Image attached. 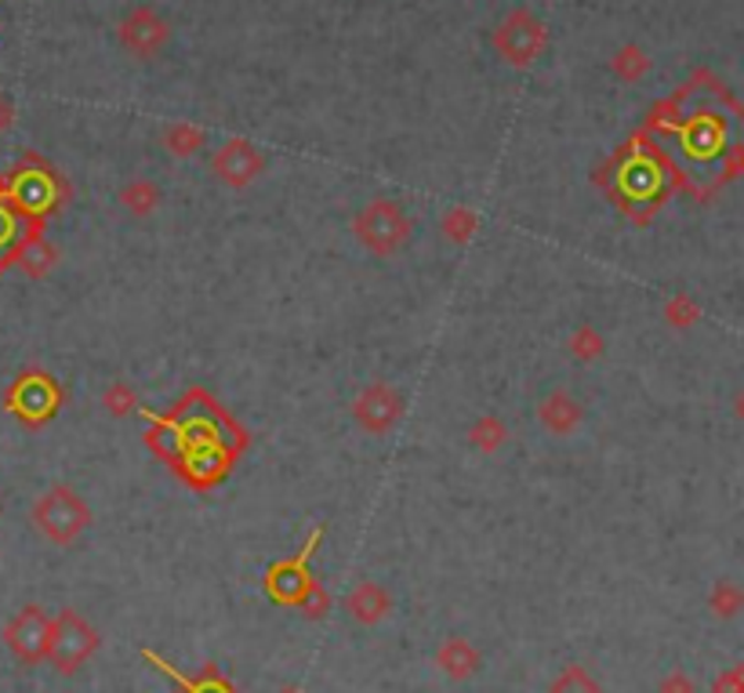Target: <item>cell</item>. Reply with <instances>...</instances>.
Segmentation results:
<instances>
[{
    "mask_svg": "<svg viewBox=\"0 0 744 693\" xmlns=\"http://www.w3.org/2000/svg\"><path fill=\"white\" fill-rule=\"evenodd\" d=\"M153 429L145 432L149 451L175 468L193 490H211L229 476L233 462L244 451V429L211 400L204 389H193L168 414H149Z\"/></svg>",
    "mask_w": 744,
    "mask_h": 693,
    "instance_id": "6da1fadb",
    "label": "cell"
},
{
    "mask_svg": "<svg viewBox=\"0 0 744 693\" xmlns=\"http://www.w3.org/2000/svg\"><path fill=\"white\" fill-rule=\"evenodd\" d=\"M33 527L52 544H73L91 527V509L69 483H55L33 501Z\"/></svg>",
    "mask_w": 744,
    "mask_h": 693,
    "instance_id": "7a4b0ae2",
    "label": "cell"
},
{
    "mask_svg": "<svg viewBox=\"0 0 744 693\" xmlns=\"http://www.w3.org/2000/svg\"><path fill=\"white\" fill-rule=\"evenodd\" d=\"M411 229H414L411 215H407L396 201H386V196H381V201L364 204L356 212V218H353L356 240L364 243L370 255H378V258H389L396 251H403L407 240H411Z\"/></svg>",
    "mask_w": 744,
    "mask_h": 693,
    "instance_id": "3957f363",
    "label": "cell"
},
{
    "mask_svg": "<svg viewBox=\"0 0 744 693\" xmlns=\"http://www.w3.org/2000/svg\"><path fill=\"white\" fill-rule=\"evenodd\" d=\"M62 403H66V392H62V386L47 370H22V375L11 381V389L4 392V411L30 429H41L44 422H52Z\"/></svg>",
    "mask_w": 744,
    "mask_h": 693,
    "instance_id": "277c9868",
    "label": "cell"
},
{
    "mask_svg": "<svg viewBox=\"0 0 744 693\" xmlns=\"http://www.w3.org/2000/svg\"><path fill=\"white\" fill-rule=\"evenodd\" d=\"M494 52H498L508 66L527 69L544 55L549 47V26L535 15L530 8H513L508 15L494 26Z\"/></svg>",
    "mask_w": 744,
    "mask_h": 693,
    "instance_id": "5b68a950",
    "label": "cell"
},
{
    "mask_svg": "<svg viewBox=\"0 0 744 693\" xmlns=\"http://www.w3.org/2000/svg\"><path fill=\"white\" fill-rule=\"evenodd\" d=\"M98 650V632L84 621L77 610H58L52 621V642H47V661L58 675H73L77 668Z\"/></svg>",
    "mask_w": 744,
    "mask_h": 693,
    "instance_id": "8992f818",
    "label": "cell"
},
{
    "mask_svg": "<svg viewBox=\"0 0 744 693\" xmlns=\"http://www.w3.org/2000/svg\"><path fill=\"white\" fill-rule=\"evenodd\" d=\"M320 541H324V527H316L313 534L305 538L302 552L291 555V560H277L266 571V596L277 603V606H298L305 599L309 585H313V574H309V560H313V552L320 549Z\"/></svg>",
    "mask_w": 744,
    "mask_h": 693,
    "instance_id": "52a82bcc",
    "label": "cell"
},
{
    "mask_svg": "<svg viewBox=\"0 0 744 693\" xmlns=\"http://www.w3.org/2000/svg\"><path fill=\"white\" fill-rule=\"evenodd\" d=\"M403 392L389 386V381H370L367 389H359L353 400V422L367 432V436H389V432L403 422Z\"/></svg>",
    "mask_w": 744,
    "mask_h": 693,
    "instance_id": "ba28073f",
    "label": "cell"
},
{
    "mask_svg": "<svg viewBox=\"0 0 744 693\" xmlns=\"http://www.w3.org/2000/svg\"><path fill=\"white\" fill-rule=\"evenodd\" d=\"M4 642L22 664H41L47 661V642H52V617L44 614V606H22V610L4 625Z\"/></svg>",
    "mask_w": 744,
    "mask_h": 693,
    "instance_id": "9c48e42d",
    "label": "cell"
},
{
    "mask_svg": "<svg viewBox=\"0 0 744 693\" xmlns=\"http://www.w3.org/2000/svg\"><path fill=\"white\" fill-rule=\"evenodd\" d=\"M117 36H120L123 52L149 62V58H157V55L168 47V41H171V26H168V19H160V15H157V8L142 4V8H131L128 15L120 19Z\"/></svg>",
    "mask_w": 744,
    "mask_h": 693,
    "instance_id": "30bf717a",
    "label": "cell"
},
{
    "mask_svg": "<svg viewBox=\"0 0 744 693\" xmlns=\"http://www.w3.org/2000/svg\"><path fill=\"white\" fill-rule=\"evenodd\" d=\"M262 171H266V156L247 139H226L215 150V156H211V175L222 185H229V190H247V185L262 178Z\"/></svg>",
    "mask_w": 744,
    "mask_h": 693,
    "instance_id": "8fae6325",
    "label": "cell"
},
{
    "mask_svg": "<svg viewBox=\"0 0 744 693\" xmlns=\"http://www.w3.org/2000/svg\"><path fill=\"white\" fill-rule=\"evenodd\" d=\"M538 422L549 429L552 436H570V432H578L581 422H585V407L567 389H556L538 403Z\"/></svg>",
    "mask_w": 744,
    "mask_h": 693,
    "instance_id": "7c38bea8",
    "label": "cell"
},
{
    "mask_svg": "<svg viewBox=\"0 0 744 693\" xmlns=\"http://www.w3.org/2000/svg\"><path fill=\"white\" fill-rule=\"evenodd\" d=\"M15 266L26 272L30 280H44L47 272L58 266V247L52 240H44V226H33L26 232V240L19 243Z\"/></svg>",
    "mask_w": 744,
    "mask_h": 693,
    "instance_id": "4fadbf2b",
    "label": "cell"
},
{
    "mask_svg": "<svg viewBox=\"0 0 744 693\" xmlns=\"http://www.w3.org/2000/svg\"><path fill=\"white\" fill-rule=\"evenodd\" d=\"M345 610H349L359 625H381L392 610V596L378 581H364V585H356L353 596L345 599Z\"/></svg>",
    "mask_w": 744,
    "mask_h": 693,
    "instance_id": "5bb4252c",
    "label": "cell"
},
{
    "mask_svg": "<svg viewBox=\"0 0 744 693\" xmlns=\"http://www.w3.org/2000/svg\"><path fill=\"white\" fill-rule=\"evenodd\" d=\"M436 664H440V672L446 679H457V683H465V679H473L479 672V650L468 639L451 636L436 650Z\"/></svg>",
    "mask_w": 744,
    "mask_h": 693,
    "instance_id": "9a60e30c",
    "label": "cell"
},
{
    "mask_svg": "<svg viewBox=\"0 0 744 693\" xmlns=\"http://www.w3.org/2000/svg\"><path fill=\"white\" fill-rule=\"evenodd\" d=\"M142 658H145L149 664H157L168 679H175L182 693H237V690H233L229 679H222L211 664L204 668V675H201V679H185V675H179V668H175V664H168L164 658H157L153 650H142Z\"/></svg>",
    "mask_w": 744,
    "mask_h": 693,
    "instance_id": "2e32d148",
    "label": "cell"
},
{
    "mask_svg": "<svg viewBox=\"0 0 744 693\" xmlns=\"http://www.w3.org/2000/svg\"><path fill=\"white\" fill-rule=\"evenodd\" d=\"M160 142H164V150L171 156L185 160V156H193L204 145V128H196V123H190V120H175V123H168V128H164Z\"/></svg>",
    "mask_w": 744,
    "mask_h": 693,
    "instance_id": "e0dca14e",
    "label": "cell"
},
{
    "mask_svg": "<svg viewBox=\"0 0 744 693\" xmlns=\"http://www.w3.org/2000/svg\"><path fill=\"white\" fill-rule=\"evenodd\" d=\"M468 443H473L479 454H498L508 443V429L498 414H483L468 425Z\"/></svg>",
    "mask_w": 744,
    "mask_h": 693,
    "instance_id": "ac0fdd59",
    "label": "cell"
},
{
    "mask_svg": "<svg viewBox=\"0 0 744 693\" xmlns=\"http://www.w3.org/2000/svg\"><path fill=\"white\" fill-rule=\"evenodd\" d=\"M120 204H123V212L134 215V218L153 215L157 207H160V190H157V182H149V178H134V182H128V185H123V190H120Z\"/></svg>",
    "mask_w": 744,
    "mask_h": 693,
    "instance_id": "d6986e66",
    "label": "cell"
},
{
    "mask_svg": "<svg viewBox=\"0 0 744 693\" xmlns=\"http://www.w3.org/2000/svg\"><path fill=\"white\" fill-rule=\"evenodd\" d=\"M476 229H479V218H476L473 207H465V204H454L451 212L440 218V232H443L446 243L465 247L468 240L476 237Z\"/></svg>",
    "mask_w": 744,
    "mask_h": 693,
    "instance_id": "ffe728a7",
    "label": "cell"
},
{
    "mask_svg": "<svg viewBox=\"0 0 744 693\" xmlns=\"http://www.w3.org/2000/svg\"><path fill=\"white\" fill-rule=\"evenodd\" d=\"M611 73L617 80L636 84V80H643L650 73V55L643 52L639 44H622L614 52V58H611Z\"/></svg>",
    "mask_w": 744,
    "mask_h": 693,
    "instance_id": "44dd1931",
    "label": "cell"
},
{
    "mask_svg": "<svg viewBox=\"0 0 744 693\" xmlns=\"http://www.w3.org/2000/svg\"><path fill=\"white\" fill-rule=\"evenodd\" d=\"M701 316H704L701 302H698V299H690L687 291H679V294H672V299L665 302V324L672 327V331H690V327H698V324H701Z\"/></svg>",
    "mask_w": 744,
    "mask_h": 693,
    "instance_id": "7402d4cb",
    "label": "cell"
},
{
    "mask_svg": "<svg viewBox=\"0 0 744 693\" xmlns=\"http://www.w3.org/2000/svg\"><path fill=\"white\" fill-rule=\"evenodd\" d=\"M567 353L574 356L578 364H595V360H603V353H606V342H603V334L595 331L592 324H581L574 334H570V342H567Z\"/></svg>",
    "mask_w": 744,
    "mask_h": 693,
    "instance_id": "603a6c76",
    "label": "cell"
},
{
    "mask_svg": "<svg viewBox=\"0 0 744 693\" xmlns=\"http://www.w3.org/2000/svg\"><path fill=\"white\" fill-rule=\"evenodd\" d=\"M709 610L719 617V621H730L744 610V588L734 585V581H715L709 592Z\"/></svg>",
    "mask_w": 744,
    "mask_h": 693,
    "instance_id": "cb8c5ba5",
    "label": "cell"
},
{
    "mask_svg": "<svg viewBox=\"0 0 744 693\" xmlns=\"http://www.w3.org/2000/svg\"><path fill=\"white\" fill-rule=\"evenodd\" d=\"M103 407L109 411V418H128L134 411H142V407H139V392H134L128 381H114V386L103 392Z\"/></svg>",
    "mask_w": 744,
    "mask_h": 693,
    "instance_id": "d4e9b609",
    "label": "cell"
},
{
    "mask_svg": "<svg viewBox=\"0 0 744 693\" xmlns=\"http://www.w3.org/2000/svg\"><path fill=\"white\" fill-rule=\"evenodd\" d=\"M552 693H603V686L589 675V668L570 664V668H563V675L552 683Z\"/></svg>",
    "mask_w": 744,
    "mask_h": 693,
    "instance_id": "484cf974",
    "label": "cell"
},
{
    "mask_svg": "<svg viewBox=\"0 0 744 693\" xmlns=\"http://www.w3.org/2000/svg\"><path fill=\"white\" fill-rule=\"evenodd\" d=\"M305 610V617H327V610H331V599H327V588L320 585V581H313V585H309V592H305V599L298 603Z\"/></svg>",
    "mask_w": 744,
    "mask_h": 693,
    "instance_id": "4316f807",
    "label": "cell"
},
{
    "mask_svg": "<svg viewBox=\"0 0 744 693\" xmlns=\"http://www.w3.org/2000/svg\"><path fill=\"white\" fill-rule=\"evenodd\" d=\"M712 693H744V664L726 668V672L712 683Z\"/></svg>",
    "mask_w": 744,
    "mask_h": 693,
    "instance_id": "83f0119b",
    "label": "cell"
},
{
    "mask_svg": "<svg viewBox=\"0 0 744 693\" xmlns=\"http://www.w3.org/2000/svg\"><path fill=\"white\" fill-rule=\"evenodd\" d=\"M657 693H698V686H693V679L687 672H672V675L661 679Z\"/></svg>",
    "mask_w": 744,
    "mask_h": 693,
    "instance_id": "f1b7e54d",
    "label": "cell"
},
{
    "mask_svg": "<svg viewBox=\"0 0 744 693\" xmlns=\"http://www.w3.org/2000/svg\"><path fill=\"white\" fill-rule=\"evenodd\" d=\"M11 123H15V106H11V98L0 95V134H4Z\"/></svg>",
    "mask_w": 744,
    "mask_h": 693,
    "instance_id": "f546056e",
    "label": "cell"
},
{
    "mask_svg": "<svg viewBox=\"0 0 744 693\" xmlns=\"http://www.w3.org/2000/svg\"><path fill=\"white\" fill-rule=\"evenodd\" d=\"M734 414H737L741 422H744V389L737 392V400H734Z\"/></svg>",
    "mask_w": 744,
    "mask_h": 693,
    "instance_id": "4dcf8cb0",
    "label": "cell"
},
{
    "mask_svg": "<svg viewBox=\"0 0 744 693\" xmlns=\"http://www.w3.org/2000/svg\"><path fill=\"white\" fill-rule=\"evenodd\" d=\"M280 693H302V690H298V686H288V690H280Z\"/></svg>",
    "mask_w": 744,
    "mask_h": 693,
    "instance_id": "1f68e13d",
    "label": "cell"
}]
</instances>
